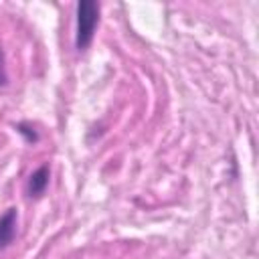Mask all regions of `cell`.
<instances>
[{
	"label": "cell",
	"mask_w": 259,
	"mask_h": 259,
	"mask_svg": "<svg viewBox=\"0 0 259 259\" xmlns=\"http://www.w3.org/2000/svg\"><path fill=\"white\" fill-rule=\"evenodd\" d=\"M99 24V4L95 0H81L77 4V28H75V47L85 51L95 36Z\"/></svg>",
	"instance_id": "6da1fadb"
},
{
	"label": "cell",
	"mask_w": 259,
	"mask_h": 259,
	"mask_svg": "<svg viewBox=\"0 0 259 259\" xmlns=\"http://www.w3.org/2000/svg\"><path fill=\"white\" fill-rule=\"evenodd\" d=\"M49 178H51V168L47 164H42L40 168H36L30 176H28V182H26V194L30 198H38L47 186H49Z\"/></svg>",
	"instance_id": "7a4b0ae2"
},
{
	"label": "cell",
	"mask_w": 259,
	"mask_h": 259,
	"mask_svg": "<svg viewBox=\"0 0 259 259\" xmlns=\"http://www.w3.org/2000/svg\"><path fill=\"white\" fill-rule=\"evenodd\" d=\"M16 221H18V210L8 208L4 214H0V251L6 249L16 235Z\"/></svg>",
	"instance_id": "3957f363"
},
{
	"label": "cell",
	"mask_w": 259,
	"mask_h": 259,
	"mask_svg": "<svg viewBox=\"0 0 259 259\" xmlns=\"http://www.w3.org/2000/svg\"><path fill=\"white\" fill-rule=\"evenodd\" d=\"M14 127H16V132L22 136V140H24L26 144H36V142H38V134H36V130H34L30 123L20 121V123H16Z\"/></svg>",
	"instance_id": "277c9868"
},
{
	"label": "cell",
	"mask_w": 259,
	"mask_h": 259,
	"mask_svg": "<svg viewBox=\"0 0 259 259\" xmlns=\"http://www.w3.org/2000/svg\"><path fill=\"white\" fill-rule=\"evenodd\" d=\"M8 81V73H6V59H4V51L0 49V87H4Z\"/></svg>",
	"instance_id": "5b68a950"
}]
</instances>
